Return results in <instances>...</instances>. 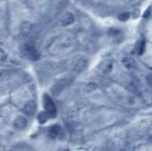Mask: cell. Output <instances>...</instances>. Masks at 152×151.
Listing matches in <instances>:
<instances>
[{"label":"cell","mask_w":152,"mask_h":151,"mask_svg":"<svg viewBox=\"0 0 152 151\" xmlns=\"http://www.w3.org/2000/svg\"><path fill=\"white\" fill-rule=\"evenodd\" d=\"M21 54H22V56L24 58L31 61H36L39 59V53L37 52V50L31 44H24L22 47V49H21Z\"/></svg>","instance_id":"6da1fadb"},{"label":"cell","mask_w":152,"mask_h":151,"mask_svg":"<svg viewBox=\"0 0 152 151\" xmlns=\"http://www.w3.org/2000/svg\"><path fill=\"white\" fill-rule=\"evenodd\" d=\"M44 105H45V110L49 114L50 117H55L57 113L56 106H55L54 101L51 99V97L48 94L44 95Z\"/></svg>","instance_id":"7a4b0ae2"},{"label":"cell","mask_w":152,"mask_h":151,"mask_svg":"<svg viewBox=\"0 0 152 151\" xmlns=\"http://www.w3.org/2000/svg\"><path fill=\"white\" fill-rule=\"evenodd\" d=\"M113 66H114V64H113V62L111 60H104L99 63L98 69L100 71V73L107 75V74H110L112 71Z\"/></svg>","instance_id":"3957f363"},{"label":"cell","mask_w":152,"mask_h":151,"mask_svg":"<svg viewBox=\"0 0 152 151\" xmlns=\"http://www.w3.org/2000/svg\"><path fill=\"white\" fill-rule=\"evenodd\" d=\"M75 22V17L70 12H66L63 17L61 18V21H60V25L61 26H68V25L72 24Z\"/></svg>","instance_id":"277c9868"},{"label":"cell","mask_w":152,"mask_h":151,"mask_svg":"<svg viewBox=\"0 0 152 151\" xmlns=\"http://www.w3.org/2000/svg\"><path fill=\"white\" fill-rule=\"evenodd\" d=\"M36 111V104L35 101H28V103L26 104V105L24 106V112L26 113L27 115H33L34 113H35Z\"/></svg>","instance_id":"5b68a950"},{"label":"cell","mask_w":152,"mask_h":151,"mask_svg":"<svg viewBox=\"0 0 152 151\" xmlns=\"http://www.w3.org/2000/svg\"><path fill=\"white\" fill-rule=\"evenodd\" d=\"M14 125L19 129H24L27 126V120L26 118H24L23 116H19L16 118V120L14 121Z\"/></svg>","instance_id":"8992f818"},{"label":"cell","mask_w":152,"mask_h":151,"mask_svg":"<svg viewBox=\"0 0 152 151\" xmlns=\"http://www.w3.org/2000/svg\"><path fill=\"white\" fill-rule=\"evenodd\" d=\"M87 67V61L85 59H80L78 60L74 65V71H77V73H81Z\"/></svg>","instance_id":"52a82bcc"},{"label":"cell","mask_w":152,"mask_h":151,"mask_svg":"<svg viewBox=\"0 0 152 151\" xmlns=\"http://www.w3.org/2000/svg\"><path fill=\"white\" fill-rule=\"evenodd\" d=\"M122 63L123 65L128 69H134L137 67V63L132 57H124L123 60H122Z\"/></svg>","instance_id":"ba28073f"},{"label":"cell","mask_w":152,"mask_h":151,"mask_svg":"<svg viewBox=\"0 0 152 151\" xmlns=\"http://www.w3.org/2000/svg\"><path fill=\"white\" fill-rule=\"evenodd\" d=\"M60 131H61V128L59 125H53V126H51L50 129H49V136H50L51 138H56L57 136L59 135Z\"/></svg>","instance_id":"9c48e42d"},{"label":"cell","mask_w":152,"mask_h":151,"mask_svg":"<svg viewBox=\"0 0 152 151\" xmlns=\"http://www.w3.org/2000/svg\"><path fill=\"white\" fill-rule=\"evenodd\" d=\"M32 29V24L29 22H23L21 24V32L23 34H28Z\"/></svg>","instance_id":"30bf717a"},{"label":"cell","mask_w":152,"mask_h":151,"mask_svg":"<svg viewBox=\"0 0 152 151\" xmlns=\"http://www.w3.org/2000/svg\"><path fill=\"white\" fill-rule=\"evenodd\" d=\"M96 88H97V84H96L95 82H89L85 85L84 90L86 91V92H92V91H94Z\"/></svg>","instance_id":"8fae6325"},{"label":"cell","mask_w":152,"mask_h":151,"mask_svg":"<svg viewBox=\"0 0 152 151\" xmlns=\"http://www.w3.org/2000/svg\"><path fill=\"white\" fill-rule=\"evenodd\" d=\"M49 118H50V116H49V114L47 113L46 111L39 113V114H38V116H37V120H38V122H39V123L47 122V120H48Z\"/></svg>","instance_id":"7c38bea8"},{"label":"cell","mask_w":152,"mask_h":151,"mask_svg":"<svg viewBox=\"0 0 152 151\" xmlns=\"http://www.w3.org/2000/svg\"><path fill=\"white\" fill-rule=\"evenodd\" d=\"M7 58V54L2 48H0V61H4Z\"/></svg>","instance_id":"4fadbf2b"},{"label":"cell","mask_w":152,"mask_h":151,"mask_svg":"<svg viewBox=\"0 0 152 151\" xmlns=\"http://www.w3.org/2000/svg\"><path fill=\"white\" fill-rule=\"evenodd\" d=\"M119 19H120L121 21H126L127 19H129V14H127V12L121 14L120 16H119Z\"/></svg>","instance_id":"5bb4252c"},{"label":"cell","mask_w":152,"mask_h":151,"mask_svg":"<svg viewBox=\"0 0 152 151\" xmlns=\"http://www.w3.org/2000/svg\"><path fill=\"white\" fill-rule=\"evenodd\" d=\"M132 1H134V0H132Z\"/></svg>","instance_id":"9a60e30c"}]
</instances>
